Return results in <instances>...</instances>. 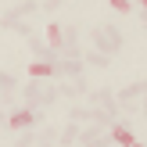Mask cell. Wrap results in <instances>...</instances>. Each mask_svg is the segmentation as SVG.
I'll return each mask as SVG.
<instances>
[{"mask_svg":"<svg viewBox=\"0 0 147 147\" xmlns=\"http://www.w3.org/2000/svg\"><path fill=\"white\" fill-rule=\"evenodd\" d=\"M68 122H93V108L72 104V108H68Z\"/></svg>","mask_w":147,"mask_h":147,"instance_id":"30bf717a","label":"cell"},{"mask_svg":"<svg viewBox=\"0 0 147 147\" xmlns=\"http://www.w3.org/2000/svg\"><path fill=\"white\" fill-rule=\"evenodd\" d=\"M61 97V90H57V83H47V90H43L40 97V108H54V100Z\"/></svg>","mask_w":147,"mask_h":147,"instance_id":"8fae6325","label":"cell"},{"mask_svg":"<svg viewBox=\"0 0 147 147\" xmlns=\"http://www.w3.org/2000/svg\"><path fill=\"white\" fill-rule=\"evenodd\" d=\"M54 140H61V133H57L54 126H47V129H40V144H54Z\"/></svg>","mask_w":147,"mask_h":147,"instance_id":"2e32d148","label":"cell"},{"mask_svg":"<svg viewBox=\"0 0 147 147\" xmlns=\"http://www.w3.org/2000/svg\"><path fill=\"white\" fill-rule=\"evenodd\" d=\"M79 136H83V126H79V122H68V126L61 129V144H65V147L79 144Z\"/></svg>","mask_w":147,"mask_h":147,"instance_id":"9c48e42d","label":"cell"},{"mask_svg":"<svg viewBox=\"0 0 147 147\" xmlns=\"http://www.w3.org/2000/svg\"><path fill=\"white\" fill-rule=\"evenodd\" d=\"M18 22H22L18 7H7V11H4V29H14V25H18Z\"/></svg>","mask_w":147,"mask_h":147,"instance_id":"9a60e30c","label":"cell"},{"mask_svg":"<svg viewBox=\"0 0 147 147\" xmlns=\"http://www.w3.org/2000/svg\"><path fill=\"white\" fill-rule=\"evenodd\" d=\"M133 147H147V144H133Z\"/></svg>","mask_w":147,"mask_h":147,"instance_id":"7402d4cb","label":"cell"},{"mask_svg":"<svg viewBox=\"0 0 147 147\" xmlns=\"http://www.w3.org/2000/svg\"><path fill=\"white\" fill-rule=\"evenodd\" d=\"M47 119V108H40V104H22V108H11L7 111V119H4V126L7 129H18V133H25V129H32V126H40V122Z\"/></svg>","mask_w":147,"mask_h":147,"instance_id":"7a4b0ae2","label":"cell"},{"mask_svg":"<svg viewBox=\"0 0 147 147\" xmlns=\"http://www.w3.org/2000/svg\"><path fill=\"white\" fill-rule=\"evenodd\" d=\"M36 140H40V133H32V129H25V133L18 136V147H32Z\"/></svg>","mask_w":147,"mask_h":147,"instance_id":"e0dca14e","label":"cell"},{"mask_svg":"<svg viewBox=\"0 0 147 147\" xmlns=\"http://www.w3.org/2000/svg\"><path fill=\"white\" fill-rule=\"evenodd\" d=\"M144 83L147 79H136V83H129L126 90H119L115 97H119V104L126 108V111H140V100H144Z\"/></svg>","mask_w":147,"mask_h":147,"instance_id":"3957f363","label":"cell"},{"mask_svg":"<svg viewBox=\"0 0 147 147\" xmlns=\"http://www.w3.org/2000/svg\"><path fill=\"white\" fill-rule=\"evenodd\" d=\"M86 65H93V68H108V65H111V57L100 54V50H86Z\"/></svg>","mask_w":147,"mask_h":147,"instance_id":"7c38bea8","label":"cell"},{"mask_svg":"<svg viewBox=\"0 0 147 147\" xmlns=\"http://www.w3.org/2000/svg\"><path fill=\"white\" fill-rule=\"evenodd\" d=\"M65 47H79V25H65Z\"/></svg>","mask_w":147,"mask_h":147,"instance_id":"5bb4252c","label":"cell"},{"mask_svg":"<svg viewBox=\"0 0 147 147\" xmlns=\"http://www.w3.org/2000/svg\"><path fill=\"white\" fill-rule=\"evenodd\" d=\"M43 147H54V144H43Z\"/></svg>","mask_w":147,"mask_h":147,"instance_id":"603a6c76","label":"cell"},{"mask_svg":"<svg viewBox=\"0 0 147 147\" xmlns=\"http://www.w3.org/2000/svg\"><path fill=\"white\" fill-rule=\"evenodd\" d=\"M57 90H61V97L79 100L83 93H93V86L86 83V76H83V79H65V83H57Z\"/></svg>","mask_w":147,"mask_h":147,"instance_id":"5b68a950","label":"cell"},{"mask_svg":"<svg viewBox=\"0 0 147 147\" xmlns=\"http://www.w3.org/2000/svg\"><path fill=\"white\" fill-rule=\"evenodd\" d=\"M136 18H140V25H144V29H147V14H136Z\"/></svg>","mask_w":147,"mask_h":147,"instance_id":"44dd1931","label":"cell"},{"mask_svg":"<svg viewBox=\"0 0 147 147\" xmlns=\"http://www.w3.org/2000/svg\"><path fill=\"white\" fill-rule=\"evenodd\" d=\"M79 144H83V147H111V136H108L100 126H93V129H83Z\"/></svg>","mask_w":147,"mask_h":147,"instance_id":"52a82bcc","label":"cell"},{"mask_svg":"<svg viewBox=\"0 0 147 147\" xmlns=\"http://www.w3.org/2000/svg\"><path fill=\"white\" fill-rule=\"evenodd\" d=\"M140 115L147 119V83H144V100H140Z\"/></svg>","mask_w":147,"mask_h":147,"instance_id":"ffe728a7","label":"cell"},{"mask_svg":"<svg viewBox=\"0 0 147 147\" xmlns=\"http://www.w3.org/2000/svg\"><path fill=\"white\" fill-rule=\"evenodd\" d=\"M122 47H126V36H122V29H119V25H111V22H100V25L93 29V50H100V54L115 57Z\"/></svg>","mask_w":147,"mask_h":147,"instance_id":"6da1fadb","label":"cell"},{"mask_svg":"<svg viewBox=\"0 0 147 147\" xmlns=\"http://www.w3.org/2000/svg\"><path fill=\"white\" fill-rule=\"evenodd\" d=\"M11 32H18V36H25V43H29V40H32V36H36V29H29L25 22H18V25L11 29Z\"/></svg>","mask_w":147,"mask_h":147,"instance_id":"ac0fdd59","label":"cell"},{"mask_svg":"<svg viewBox=\"0 0 147 147\" xmlns=\"http://www.w3.org/2000/svg\"><path fill=\"white\" fill-rule=\"evenodd\" d=\"M108 136H111V144H119V147H133V144H136V136H133V129H129L126 119L115 122V126L108 129Z\"/></svg>","mask_w":147,"mask_h":147,"instance_id":"8992f818","label":"cell"},{"mask_svg":"<svg viewBox=\"0 0 147 147\" xmlns=\"http://www.w3.org/2000/svg\"><path fill=\"white\" fill-rule=\"evenodd\" d=\"M0 90H4V93L18 90V76H11V72H4V76H0Z\"/></svg>","mask_w":147,"mask_h":147,"instance_id":"4fadbf2b","label":"cell"},{"mask_svg":"<svg viewBox=\"0 0 147 147\" xmlns=\"http://www.w3.org/2000/svg\"><path fill=\"white\" fill-rule=\"evenodd\" d=\"M111 7H115L119 14H129V11H133V4H129V0H111Z\"/></svg>","mask_w":147,"mask_h":147,"instance_id":"d6986e66","label":"cell"},{"mask_svg":"<svg viewBox=\"0 0 147 147\" xmlns=\"http://www.w3.org/2000/svg\"><path fill=\"white\" fill-rule=\"evenodd\" d=\"M43 90H47V83L43 79H29L25 86H22V97H25V104H40V97H43Z\"/></svg>","mask_w":147,"mask_h":147,"instance_id":"ba28073f","label":"cell"},{"mask_svg":"<svg viewBox=\"0 0 147 147\" xmlns=\"http://www.w3.org/2000/svg\"><path fill=\"white\" fill-rule=\"evenodd\" d=\"M90 100H93V108H104V111H111L115 119L122 122V104H119V97H115L108 86H97V90L90 93Z\"/></svg>","mask_w":147,"mask_h":147,"instance_id":"277c9868","label":"cell"}]
</instances>
